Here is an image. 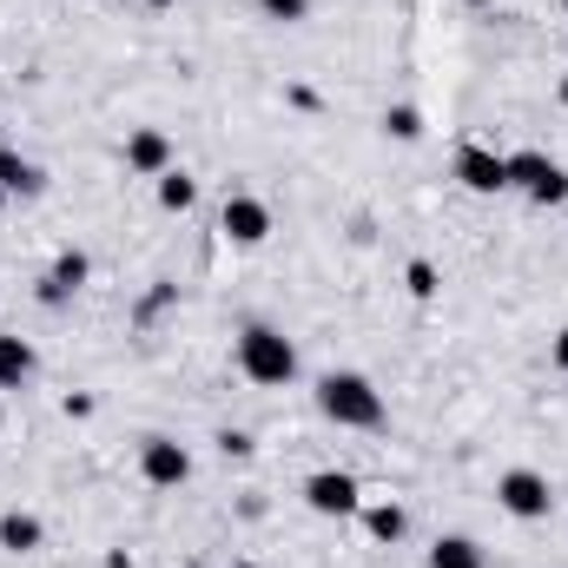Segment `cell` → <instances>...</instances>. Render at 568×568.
I'll return each instance as SVG.
<instances>
[{"mask_svg":"<svg viewBox=\"0 0 568 568\" xmlns=\"http://www.w3.org/2000/svg\"><path fill=\"white\" fill-rule=\"evenodd\" d=\"M87 272H93V265H87V252H60V258H53V272L40 278V304H53V311H60V304L87 284Z\"/></svg>","mask_w":568,"mask_h":568,"instance_id":"obj_10","label":"cell"},{"mask_svg":"<svg viewBox=\"0 0 568 568\" xmlns=\"http://www.w3.org/2000/svg\"><path fill=\"white\" fill-rule=\"evenodd\" d=\"M0 205H7V192H0Z\"/></svg>","mask_w":568,"mask_h":568,"instance_id":"obj_25","label":"cell"},{"mask_svg":"<svg viewBox=\"0 0 568 568\" xmlns=\"http://www.w3.org/2000/svg\"><path fill=\"white\" fill-rule=\"evenodd\" d=\"M562 13H568V0H562Z\"/></svg>","mask_w":568,"mask_h":568,"instance_id":"obj_26","label":"cell"},{"mask_svg":"<svg viewBox=\"0 0 568 568\" xmlns=\"http://www.w3.org/2000/svg\"><path fill=\"white\" fill-rule=\"evenodd\" d=\"M429 568H489V556H483L469 536H443V542L429 549Z\"/></svg>","mask_w":568,"mask_h":568,"instance_id":"obj_14","label":"cell"},{"mask_svg":"<svg viewBox=\"0 0 568 568\" xmlns=\"http://www.w3.org/2000/svg\"><path fill=\"white\" fill-rule=\"evenodd\" d=\"M185 568H205V562H185Z\"/></svg>","mask_w":568,"mask_h":568,"instance_id":"obj_24","label":"cell"},{"mask_svg":"<svg viewBox=\"0 0 568 568\" xmlns=\"http://www.w3.org/2000/svg\"><path fill=\"white\" fill-rule=\"evenodd\" d=\"M239 371H245L252 384H291V377H297V351H291V337L272 331V324H245V337H239Z\"/></svg>","mask_w":568,"mask_h":568,"instance_id":"obj_2","label":"cell"},{"mask_svg":"<svg viewBox=\"0 0 568 568\" xmlns=\"http://www.w3.org/2000/svg\"><path fill=\"white\" fill-rule=\"evenodd\" d=\"M304 503H311L317 516H357V476H344V469H317V476L304 483Z\"/></svg>","mask_w":568,"mask_h":568,"instance_id":"obj_8","label":"cell"},{"mask_svg":"<svg viewBox=\"0 0 568 568\" xmlns=\"http://www.w3.org/2000/svg\"><path fill=\"white\" fill-rule=\"evenodd\" d=\"M562 106H568V73H562Z\"/></svg>","mask_w":568,"mask_h":568,"instance_id":"obj_22","label":"cell"},{"mask_svg":"<svg viewBox=\"0 0 568 568\" xmlns=\"http://www.w3.org/2000/svg\"><path fill=\"white\" fill-rule=\"evenodd\" d=\"M496 503H503L516 523H542V516L556 509V489H549L542 469H509V476L496 483Z\"/></svg>","mask_w":568,"mask_h":568,"instance_id":"obj_4","label":"cell"},{"mask_svg":"<svg viewBox=\"0 0 568 568\" xmlns=\"http://www.w3.org/2000/svg\"><path fill=\"white\" fill-rule=\"evenodd\" d=\"M219 232H225L232 245H265V239H272V205L252 199V192H232L225 212H219Z\"/></svg>","mask_w":568,"mask_h":568,"instance_id":"obj_5","label":"cell"},{"mask_svg":"<svg viewBox=\"0 0 568 568\" xmlns=\"http://www.w3.org/2000/svg\"><path fill=\"white\" fill-rule=\"evenodd\" d=\"M509 159V185L536 205H568V172L549 152H503Z\"/></svg>","mask_w":568,"mask_h":568,"instance_id":"obj_3","label":"cell"},{"mask_svg":"<svg viewBox=\"0 0 568 568\" xmlns=\"http://www.w3.org/2000/svg\"><path fill=\"white\" fill-rule=\"evenodd\" d=\"M40 536H47V529H40V516H27V509H7V516H0V549L33 556V549H40Z\"/></svg>","mask_w":568,"mask_h":568,"instance_id":"obj_13","label":"cell"},{"mask_svg":"<svg viewBox=\"0 0 568 568\" xmlns=\"http://www.w3.org/2000/svg\"><path fill=\"white\" fill-rule=\"evenodd\" d=\"M140 476L152 483V489H179V483L192 476L185 443H172V436H145V443H140Z\"/></svg>","mask_w":568,"mask_h":568,"instance_id":"obj_6","label":"cell"},{"mask_svg":"<svg viewBox=\"0 0 568 568\" xmlns=\"http://www.w3.org/2000/svg\"><path fill=\"white\" fill-rule=\"evenodd\" d=\"M33 371H40L33 344H27V337H13V331H0V390H20Z\"/></svg>","mask_w":568,"mask_h":568,"instance_id":"obj_11","label":"cell"},{"mask_svg":"<svg viewBox=\"0 0 568 568\" xmlns=\"http://www.w3.org/2000/svg\"><path fill=\"white\" fill-rule=\"evenodd\" d=\"M456 179H463L469 192H483V199H489V192H509V159L469 140V145H456Z\"/></svg>","mask_w":568,"mask_h":568,"instance_id":"obj_7","label":"cell"},{"mask_svg":"<svg viewBox=\"0 0 568 568\" xmlns=\"http://www.w3.org/2000/svg\"><path fill=\"white\" fill-rule=\"evenodd\" d=\"M258 13H265V20H284V27H297V20L311 13V0H258Z\"/></svg>","mask_w":568,"mask_h":568,"instance_id":"obj_18","label":"cell"},{"mask_svg":"<svg viewBox=\"0 0 568 568\" xmlns=\"http://www.w3.org/2000/svg\"><path fill=\"white\" fill-rule=\"evenodd\" d=\"M384 133L397 145H417L424 140V113H417V106H384Z\"/></svg>","mask_w":568,"mask_h":568,"instance_id":"obj_17","label":"cell"},{"mask_svg":"<svg viewBox=\"0 0 568 568\" xmlns=\"http://www.w3.org/2000/svg\"><path fill=\"white\" fill-rule=\"evenodd\" d=\"M556 371H568V324L556 331Z\"/></svg>","mask_w":568,"mask_h":568,"instance_id":"obj_21","label":"cell"},{"mask_svg":"<svg viewBox=\"0 0 568 568\" xmlns=\"http://www.w3.org/2000/svg\"><path fill=\"white\" fill-rule=\"evenodd\" d=\"M317 410L337 429H377L384 424V397H377V384L357 377V371H331V377L317 384Z\"/></svg>","mask_w":568,"mask_h":568,"instance_id":"obj_1","label":"cell"},{"mask_svg":"<svg viewBox=\"0 0 568 568\" xmlns=\"http://www.w3.org/2000/svg\"><path fill=\"white\" fill-rule=\"evenodd\" d=\"M40 185H47V179H40V165H33V159H20L13 145H0V192H7V199H33Z\"/></svg>","mask_w":568,"mask_h":568,"instance_id":"obj_12","label":"cell"},{"mask_svg":"<svg viewBox=\"0 0 568 568\" xmlns=\"http://www.w3.org/2000/svg\"><path fill=\"white\" fill-rule=\"evenodd\" d=\"M145 7H172V0H145Z\"/></svg>","mask_w":568,"mask_h":568,"instance_id":"obj_23","label":"cell"},{"mask_svg":"<svg viewBox=\"0 0 568 568\" xmlns=\"http://www.w3.org/2000/svg\"><path fill=\"white\" fill-rule=\"evenodd\" d=\"M126 172H145V179L172 172V140H165L159 126H140V133H126Z\"/></svg>","mask_w":568,"mask_h":568,"instance_id":"obj_9","label":"cell"},{"mask_svg":"<svg viewBox=\"0 0 568 568\" xmlns=\"http://www.w3.org/2000/svg\"><path fill=\"white\" fill-rule=\"evenodd\" d=\"M364 529H371L377 542H404V529H410V516H404L397 503H377V509H364Z\"/></svg>","mask_w":568,"mask_h":568,"instance_id":"obj_16","label":"cell"},{"mask_svg":"<svg viewBox=\"0 0 568 568\" xmlns=\"http://www.w3.org/2000/svg\"><path fill=\"white\" fill-rule=\"evenodd\" d=\"M219 449H225V456H252V436H245V429H225Z\"/></svg>","mask_w":568,"mask_h":568,"instance_id":"obj_20","label":"cell"},{"mask_svg":"<svg viewBox=\"0 0 568 568\" xmlns=\"http://www.w3.org/2000/svg\"><path fill=\"white\" fill-rule=\"evenodd\" d=\"M159 205H165V212H192V205H199V179L179 172V165L159 172Z\"/></svg>","mask_w":568,"mask_h":568,"instance_id":"obj_15","label":"cell"},{"mask_svg":"<svg viewBox=\"0 0 568 568\" xmlns=\"http://www.w3.org/2000/svg\"><path fill=\"white\" fill-rule=\"evenodd\" d=\"M404 278H410V291H417V297H436V265H429V258H417Z\"/></svg>","mask_w":568,"mask_h":568,"instance_id":"obj_19","label":"cell"}]
</instances>
